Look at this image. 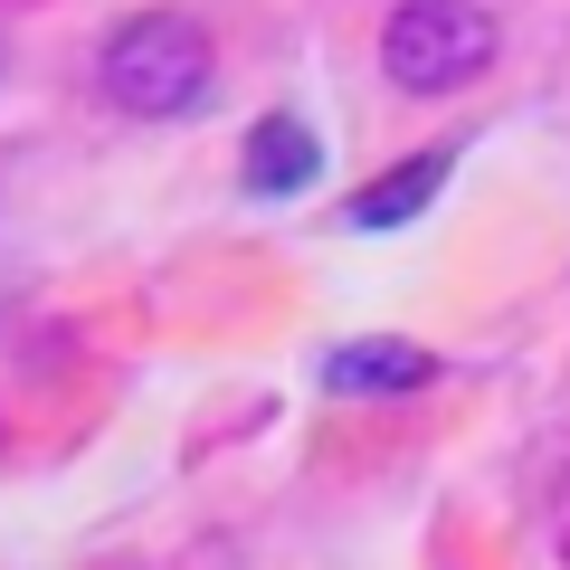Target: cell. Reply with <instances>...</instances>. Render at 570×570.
<instances>
[{"label": "cell", "instance_id": "cell-1", "mask_svg": "<svg viewBox=\"0 0 570 570\" xmlns=\"http://www.w3.org/2000/svg\"><path fill=\"white\" fill-rule=\"evenodd\" d=\"M96 86H105V105H124V115H142V124L190 115V105L209 96V29L181 20V10H134L124 29H105Z\"/></svg>", "mask_w": 570, "mask_h": 570}, {"label": "cell", "instance_id": "cell-2", "mask_svg": "<svg viewBox=\"0 0 570 570\" xmlns=\"http://www.w3.org/2000/svg\"><path fill=\"white\" fill-rule=\"evenodd\" d=\"M494 10L485 0H400L381 20V67L400 96H456L494 67Z\"/></svg>", "mask_w": 570, "mask_h": 570}, {"label": "cell", "instance_id": "cell-3", "mask_svg": "<svg viewBox=\"0 0 570 570\" xmlns=\"http://www.w3.org/2000/svg\"><path fill=\"white\" fill-rule=\"evenodd\" d=\"M438 362L419 343H333L324 352V390L333 400H390V390H428Z\"/></svg>", "mask_w": 570, "mask_h": 570}, {"label": "cell", "instance_id": "cell-4", "mask_svg": "<svg viewBox=\"0 0 570 570\" xmlns=\"http://www.w3.org/2000/svg\"><path fill=\"white\" fill-rule=\"evenodd\" d=\"M314 171H324V142L305 115H266L247 134V190L257 200H295V190H314Z\"/></svg>", "mask_w": 570, "mask_h": 570}, {"label": "cell", "instance_id": "cell-5", "mask_svg": "<svg viewBox=\"0 0 570 570\" xmlns=\"http://www.w3.org/2000/svg\"><path fill=\"white\" fill-rule=\"evenodd\" d=\"M438 190H448V153H419V163L381 171L371 190H352V228H400V219H419Z\"/></svg>", "mask_w": 570, "mask_h": 570}, {"label": "cell", "instance_id": "cell-6", "mask_svg": "<svg viewBox=\"0 0 570 570\" xmlns=\"http://www.w3.org/2000/svg\"><path fill=\"white\" fill-rule=\"evenodd\" d=\"M551 513H561V551H570V475H561V504H551Z\"/></svg>", "mask_w": 570, "mask_h": 570}]
</instances>
